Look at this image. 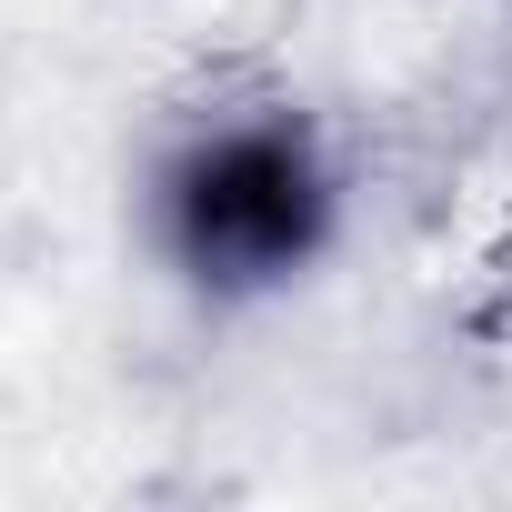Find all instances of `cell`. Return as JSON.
<instances>
[{"label": "cell", "instance_id": "1", "mask_svg": "<svg viewBox=\"0 0 512 512\" xmlns=\"http://www.w3.org/2000/svg\"><path fill=\"white\" fill-rule=\"evenodd\" d=\"M151 231L171 272L211 302L302 282L342 231V171L292 101H251L191 121L151 171Z\"/></svg>", "mask_w": 512, "mask_h": 512}]
</instances>
